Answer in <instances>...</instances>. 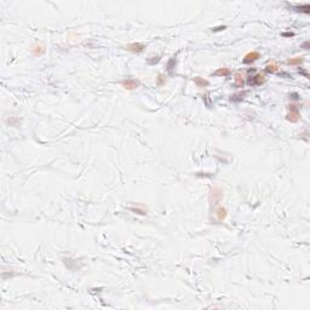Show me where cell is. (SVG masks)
I'll return each mask as SVG.
<instances>
[{"instance_id":"obj_1","label":"cell","mask_w":310,"mask_h":310,"mask_svg":"<svg viewBox=\"0 0 310 310\" xmlns=\"http://www.w3.org/2000/svg\"><path fill=\"white\" fill-rule=\"evenodd\" d=\"M223 196V189L218 185H214L213 188H211L210 190V194H209V201L211 205H217Z\"/></svg>"},{"instance_id":"obj_2","label":"cell","mask_w":310,"mask_h":310,"mask_svg":"<svg viewBox=\"0 0 310 310\" xmlns=\"http://www.w3.org/2000/svg\"><path fill=\"white\" fill-rule=\"evenodd\" d=\"M288 110H290V113L287 114L286 119H287L288 121H291V123H297V121H299V119H300L299 107L296 105V104H291V105H288Z\"/></svg>"},{"instance_id":"obj_3","label":"cell","mask_w":310,"mask_h":310,"mask_svg":"<svg viewBox=\"0 0 310 310\" xmlns=\"http://www.w3.org/2000/svg\"><path fill=\"white\" fill-rule=\"evenodd\" d=\"M144 49H145V45L142 42H132V44H128L125 46V50L132 52V54H141V52H143Z\"/></svg>"},{"instance_id":"obj_4","label":"cell","mask_w":310,"mask_h":310,"mask_svg":"<svg viewBox=\"0 0 310 310\" xmlns=\"http://www.w3.org/2000/svg\"><path fill=\"white\" fill-rule=\"evenodd\" d=\"M140 85H141L140 80H136V79H132V78H128V79H125V80L121 81V86L125 90H130V91L137 88Z\"/></svg>"},{"instance_id":"obj_5","label":"cell","mask_w":310,"mask_h":310,"mask_svg":"<svg viewBox=\"0 0 310 310\" xmlns=\"http://www.w3.org/2000/svg\"><path fill=\"white\" fill-rule=\"evenodd\" d=\"M265 81V76L263 74H256L254 76H251L248 79V84L251 86H259Z\"/></svg>"},{"instance_id":"obj_6","label":"cell","mask_w":310,"mask_h":310,"mask_svg":"<svg viewBox=\"0 0 310 310\" xmlns=\"http://www.w3.org/2000/svg\"><path fill=\"white\" fill-rule=\"evenodd\" d=\"M260 57V54L258 52V51H252V52H248L246 56L243 57V63L245 64H250V63H252L254 61H257L258 58Z\"/></svg>"},{"instance_id":"obj_7","label":"cell","mask_w":310,"mask_h":310,"mask_svg":"<svg viewBox=\"0 0 310 310\" xmlns=\"http://www.w3.org/2000/svg\"><path fill=\"white\" fill-rule=\"evenodd\" d=\"M44 52H45V46L41 45V44H34L32 46V54L35 57L41 56Z\"/></svg>"},{"instance_id":"obj_8","label":"cell","mask_w":310,"mask_h":310,"mask_svg":"<svg viewBox=\"0 0 310 310\" xmlns=\"http://www.w3.org/2000/svg\"><path fill=\"white\" fill-rule=\"evenodd\" d=\"M234 80H235L236 87H243L245 80H243V74H242L241 71H236V73L234 74Z\"/></svg>"},{"instance_id":"obj_9","label":"cell","mask_w":310,"mask_h":310,"mask_svg":"<svg viewBox=\"0 0 310 310\" xmlns=\"http://www.w3.org/2000/svg\"><path fill=\"white\" fill-rule=\"evenodd\" d=\"M226 214H228V211H226V207H223V206H219V207L216 210V216H217L218 221H221V222L226 219Z\"/></svg>"},{"instance_id":"obj_10","label":"cell","mask_w":310,"mask_h":310,"mask_svg":"<svg viewBox=\"0 0 310 310\" xmlns=\"http://www.w3.org/2000/svg\"><path fill=\"white\" fill-rule=\"evenodd\" d=\"M230 74V69L229 68H218L217 71L213 73L214 76H221V78H226Z\"/></svg>"},{"instance_id":"obj_11","label":"cell","mask_w":310,"mask_h":310,"mask_svg":"<svg viewBox=\"0 0 310 310\" xmlns=\"http://www.w3.org/2000/svg\"><path fill=\"white\" fill-rule=\"evenodd\" d=\"M194 84L196 85L197 87H205V86H207L209 85V81L206 80V79H204V78H200V76H196V78H194Z\"/></svg>"},{"instance_id":"obj_12","label":"cell","mask_w":310,"mask_h":310,"mask_svg":"<svg viewBox=\"0 0 310 310\" xmlns=\"http://www.w3.org/2000/svg\"><path fill=\"white\" fill-rule=\"evenodd\" d=\"M278 71H279V66H278L276 62H273V63H270V64H268L265 67V71L270 73V74H274V73H276Z\"/></svg>"},{"instance_id":"obj_13","label":"cell","mask_w":310,"mask_h":310,"mask_svg":"<svg viewBox=\"0 0 310 310\" xmlns=\"http://www.w3.org/2000/svg\"><path fill=\"white\" fill-rule=\"evenodd\" d=\"M303 57L299 56V57H293V58H291V59H288L287 61V63L290 64V66H299L300 63H303Z\"/></svg>"},{"instance_id":"obj_14","label":"cell","mask_w":310,"mask_h":310,"mask_svg":"<svg viewBox=\"0 0 310 310\" xmlns=\"http://www.w3.org/2000/svg\"><path fill=\"white\" fill-rule=\"evenodd\" d=\"M295 9H297V11H302L304 14H309L310 12V5L309 4H304V5H298V6H295Z\"/></svg>"},{"instance_id":"obj_15","label":"cell","mask_w":310,"mask_h":310,"mask_svg":"<svg viewBox=\"0 0 310 310\" xmlns=\"http://www.w3.org/2000/svg\"><path fill=\"white\" fill-rule=\"evenodd\" d=\"M246 95H247V92H246V91L240 92V93H235V95H233V96H231V101H236V102H239V101L245 98V96H246Z\"/></svg>"},{"instance_id":"obj_16","label":"cell","mask_w":310,"mask_h":310,"mask_svg":"<svg viewBox=\"0 0 310 310\" xmlns=\"http://www.w3.org/2000/svg\"><path fill=\"white\" fill-rule=\"evenodd\" d=\"M174 67H176V57H172V58H170L169 63H167V71L172 73Z\"/></svg>"},{"instance_id":"obj_17","label":"cell","mask_w":310,"mask_h":310,"mask_svg":"<svg viewBox=\"0 0 310 310\" xmlns=\"http://www.w3.org/2000/svg\"><path fill=\"white\" fill-rule=\"evenodd\" d=\"M165 83H166V79L164 78V75H162V74H159V75H157V85H159V86H162Z\"/></svg>"},{"instance_id":"obj_18","label":"cell","mask_w":310,"mask_h":310,"mask_svg":"<svg viewBox=\"0 0 310 310\" xmlns=\"http://www.w3.org/2000/svg\"><path fill=\"white\" fill-rule=\"evenodd\" d=\"M130 210L132 212H136V213H138V214H142V216H144V214H147L144 210H141V209H136V207H130Z\"/></svg>"},{"instance_id":"obj_19","label":"cell","mask_w":310,"mask_h":310,"mask_svg":"<svg viewBox=\"0 0 310 310\" xmlns=\"http://www.w3.org/2000/svg\"><path fill=\"white\" fill-rule=\"evenodd\" d=\"M282 37H286V38H291V37H295V33H292V32H287V33H282Z\"/></svg>"},{"instance_id":"obj_20","label":"cell","mask_w":310,"mask_h":310,"mask_svg":"<svg viewBox=\"0 0 310 310\" xmlns=\"http://www.w3.org/2000/svg\"><path fill=\"white\" fill-rule=\"evenodd\" d=\"M222 29H226V26H223V27H218V28H214L212 29L213 32H218V30H222Z\"/></svg>"},{"instance_id":"obj_21","label":"cell","mask_w":310,"mask_h":310,"mask_svg":"<svg viewBox=\"0 0 310 310\" xmlns=\"http://www.w3.org/2000/svg\"><path fill=\"white\" fill-rule=\"evenodd\" d=\"M303 47H304L305 50H308V49H309V42H308V41L304 42V44H303Z\"/></svg>"},{"instance_id":"obj_22","label":"cell","mask_w":310,"mask_h":310,"mask_svg":"<svg viewBox=\"0 0 310 310\" xmlns=\"http://www.w3.org/2000/svg\"><path fill=\"white\" fill-rule=\"evenodd\" d=\"M291 96L293 99H298V93H291Z\"/></svg>"}]
</instances>
